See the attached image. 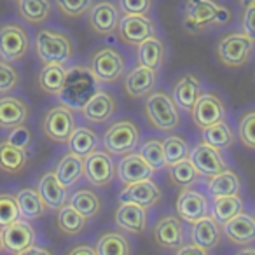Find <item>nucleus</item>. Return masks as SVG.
<instances>
[{"mask_svg":"<svg viewBox=\"0 0 255 255\" xmlns=\"http://www.w3.org/2000/svg\"><path fill=\"white\" fill-rule=\"evenodd\" d=\"M89 68H91L93 75L98 79L100 84H112V82H117L124 75L126 60L117 49L105 46L93 53Z\"/></svg>","mask_w":255,"mask_h":255,"instance_id":"obj_7","label":"nucleus"},{"mask_svg":"<svg viewBox=\"0 0 255 255\" xmlns=\"http://www.w3.org/2000/svg\"><path fill=\"white\" fill-rule=\"evenodd\" d=\"M208 192L217 198V196H226V194H240L241 191V180L240 175L231 168L219 171L217 175L210 177L208 184H206Z\"/></svg>","mask_w":255,"mask_h":255,"instance_id":"obj_34","label":"nucleus"},{"mask_svg":"<svg viewBox=\"0 0 255 255\" xmlns=\"http://www.w3.org/2000/svg\"><path fill=\"white\" fill-rule=\"evenodd\" d=\"M30 116L28 105L18 96L0 98V128L11 129L19 124H25Z\"/></svg>","mask_w":255,"mask_h":255,"instance_id":"obj_27","label":"nucleus"},{"mask_svg":"<svg viewBox=\"0 0 255 255\" xmlns=\"http://www.w3.org/2000/svg\"><path fill=\"white\" fill-rule=\"evenodd\" d=\"M19 84V74L9 61H0V95L9 93Z\"/></svg>","mask_w":255,"mask_h":255,"instance_id":"obj_46","label":"nucleus"},{"mask_svg":"<svg viewBox=\"0 0 255 255\" xmlns=\"http://www.w3.org/2000/svg\"><path fill=\"white\" fill-rule=\"evenodd\" d=\"M96 254L98 255H129L131 245L124 234L119 231H107L102 233L96 243Z\"/></svg>","mask_w":255,"mask_h":255,"instance_id":"obj_37","label":"nucleus"},{"mask_svg":"<svg viewBox=\"0 0 255 255\" xmlns=\"http://www.w3.org/2000/svg\"><path fill=\"white\" fill-rule=\"evenodd\" d=\"M238 136L247 149L255 150V109L247 110L241 116L240 126H238Z\"/></svg>","mask_w":255,"mask_h":255,"instance_id":"obj_44","label":"nucleus"},{"mask_svg":"<svg viewBox=\"0 0 255 255\" xmlns=\"http://www.w3.org/2000/svg\"><path fill=\"white\" fill-rule=\"evenodd\" d=\"M88 25L96 35H112L117 32L121 19V9L110 0H100L89 7Z\"/></svg>","mask_w":255,"mask_h":255,"instance_id":"obj_14","label":"nucleus"},{"mask_svg":"<svg viewBox=\"0 0 255 255\" xmlns=\"http://www.w3.org/2000/svg\"><path fill=\"white\" fill-rule=\"evenodd\" d=\"M117 110V100L114 98V95H110L109 91L103 89H96L89 100L81 107V112L84 116L86 121L93 124H103L109 123L114 117Z\"/></svg>","mask_w":255,"mask_h":255,"instance_id":"obj_19","label":"nucleus"},{"mask_svg":"<svg viewBox=\"0 0 255 255\" xmlns=\"http://www.w3.org/2000/svg\"><path fill=\"white\" fill-rule=\"evenodd\" d=\"M203 95V81L196 74H184L175 81L173 84V96L178 109L191 112L194 103Z\"/></svg>","mask_w":255,"mask_h":255,"instance_id":"obj_24","label":"nucleus"},{"mask_svg":"<svg viewBox=\"0 0 255 255\" xmlns=\"http://www.w3.org/2000/svg\"><path fill=\"white\" fill-rule=\"evenodd\" d=\"M54 173H56L58 180H60L67 189L74 187V185L84 177V157L68 150V152L60 159Z\"/></svg>","mask_w":255,"mask_h":255,"instance_id":"obj_30","label":"nucleus"},{"mask_svg":"<svg viewBox=\"0 0 255 255\" xmlns=\"http://www.w3.org/2000/svg\"><path fill=\"white\" fill-rule=\"evenodd\" d=\"M240 4L243 5V7H247V5H252V4H255V0H240Z\"/></svg>","mask_w":255,"mask_h":255,"instance_id":"obj_56","label":"nucleus"},{"mask_svg":"<svg viewBox=\"0 0 255 255\" xmlns=\"http://www.w3.org/2000/svg\"><path fill=\"white\" fill-rule=\"evenodd\" d=\"M18 11L26 23L42 25L51 16V0H18Z\"/></svg>","mask_w":255,"mask_h":255,"instance_id":"obj_40","label":"nucleus"},{"mask_svg":"<svg viewBox=\"0 0 255 255\" xmlns=\"http://www.w3.org/2000/svg\"><path fill=\"white\" fill-rule=\"evenodd\" d=\"M189 159L192 161V164L196 166V170L201 173V177H213L219 171L226 170L227 168V161L224 159L222 150L213 147L208 142H199L194 149H191L189 154Z\"/></svg>","mask_w":255,"mask_h":255,"instance_id":"obj_16","label":"nucleus"},{"mask_svg":"<svg viewBox=\"0 0 255 255\" xmlns=\"http://www.w3.org/2000/svg\"><path fill=\"white\" fill-rule=\"evenodd\" d=\"M243 210H245V205H243V199L240 198V194H226V196H217V198H213L210 215H212L217 222L224 224L226 220H229L231 217L243 212Z\"/></svg>","mask_w":255,"mask_h":255,"instance_id":"obj_36","label":"nucleus"},{"mask_svg":"<svg viewBox=\"0 0 255 255\" xmlns=\"http://www.w3.org/2000/svg\"><path fill=\"white\" fill-rule=\"evenodd\" d=\"M170 171V178L177 187L185 189V187H192L194 184H198V180L201 178V173L196 170V166L192 164V161L189 157L180 159L177 163L166 166Z\"/></svg>","mask_w":255,"mask_h":255,"instance_id":"obj_41","label":"nucleus"},{"mask_svg":"<svg viewBox=\"0 0 255 255\" xmlns=\"http://www.w3.org/2000/svg\"><path fill=\"white\" fill-rule=\"evenodd\" d=\"M5 252V247H4V233H2V227H0V254Z\"/></svg>","mask_w":255,"mask_h":255,"instance_id":"obj_55","label":"nucleus"},{"mask_svg":"<svg viewBox=\"0 0 255 255\" xmlns=\"http://www.w3.org/2000/svg\"><path fill=\"white\" fill-rule=\"evenodd\" d=\"M140 150L138 152L142 154L143 157L147 159V163L154 168V170H163L166 168V157H164V143L163 140L156 138V136H150L147 138L142 145H138Z\"/></svg>","mask_w":255,"mask_h":255,"instance_id":"obj_42","label":"nucleus"},{"mask_svg":"<svg viewBox=\"0 0 255 255\" xmlns=\"http://www.w3.org/2000/svg\"><path fill=\"white\" fill-rule=\"evenodd\" d=\"M4 233V247L5 252L9 254H18L21 255V252L25 248H28L30 245L35 243V229L30 224V220H14V222L7 224L5 227H2Z\"/></svg>","mask_w":255,"mask_h":255,"instance_id":"obj_22","label":"nucleus"},{"mask_svg":"<svg viewBox=\"0 0 255 255\" xmlns=\"http://www.w3.org/2000/svg\"><path fill=\"white\" fill-rule=\"evenodd\" d=\"M164 157H166V166L177 163L180 159H185L191 154V147H189L187 140L180 135H171L164 140Z\"/></svg>","mask_w":255,"mask_h":255,"instance_id":"obj_43","label":"nucleus"},{"mask_svg":"<svg viewBox=\"0 0 255 255\" xmlns=\"http://www.w3.org/2000/svg\"><path fill=\"white\" fill-rule=\"evenodd\" d=\"M114 222L119 229L131 234H143L149 226L147 206L133 201H121L114 215Z\"/></svg>","mask_w":255,"mask_h":255,"instance_id":"obj_15","label":"nucleus"},{"mask_svg":"<svg viewBox=\"0 0 255 255\" xmlns=\"http://www.w3.org/2000/svg\"><path fill=\"white\" fill-rule=\"evenodd\" d=\"M152 234L157 247L173 252H177L187 241L184 220L178 215H173V213H166V215L161 217L154 226Z\"/></svg>","mask_w":255,"mask_h":255,"instance_id":"obj_11","label":"nucleus"},{"mask_svg":"<svg viewBox=\"0 0 255 255\" xmlns=\"http://www.w3.org/2000/svg\"><path fill=\"white\" fill-rule=\"evenodd\" d=\"M56 224H58V229L63 234H67V236H79L86 229V226H88V219L81 212H77L70 203L68 205L65 203L58 210Z\"/></svg>","mask_w":255,"mask_h":255,"instance_id":"obj_35","label":"nucleus"},{"mask_svg":"<svg viewBox=\"0 0 255 255\" xmlns=\"http://www.w3.org/2000/svg\"><path fill=\"white\" fill-rule=\"evenodd\" d=\"M119 40L128 46H138L150 35H156V25L147 14H124L117 26Z\"/></svg>","mask_w":255,"mask_h":255,"instance_id":"obj_12","label":"nucleus"},{"mask_svg":"<svg viewBox=\"0 0 255 255\" xmlns=\"http://www.w3.org/2000/svg\"><path fill=\"white\" fill-rule=\"evenodd\" d=\"M243 9V32L252 40H255V4L247 5Z\"/></svg>","mask_w":255,"mask_h":255,"instance_id":"obj_50","label":"nucleus"},{"mask_svg":"<svg viewBox=\"0 0 255 255\" xmlns=\"http://www.w3.org/2000/svg\"><path fill=\"white\" fill-rule=\"evenodd\" d=\"M21 255H51V250L35 247V245H30L28 248H25V250L21 252Z\"/></svg>","mask_w":255,"mask_h":255,"instance_id":"obj_53","label":"nucleus"},{"mask_svg":"<svg viewBox=\"0 0 255 255\" xmlns=\"http://www.w3.org/2000/svg\"><path fill=\"white\" fill-rule=\"evenodd\" d=\"M136 49H138V53H136L138 63L150 68H156V70L163 68L164 60H166V44H164V40L161 37H147L143 42H140L136 46Z\"/></svg>","mask_w":255,"mask_h":255,"instance_id":"obj_28","label":"nucleus"},{"mask_svg":"<svg viewBox=\"0 0 255 255\" xmlns=\"http://www.w3.org/2000/svg\"><path fill=\"white\" fill-rule=\"evenodd\" d=\"M226 116H227L226 103H224V100L217 93H203L191 110L192 123L199 129H203L206 126H212V124L219 123V121H224Z\"/></svg>","mask_w":255,"mask_h":255,"instance_id":"obj_13","label":"nucleus"},{"mask_svg":"<svg viewBox=\"0 0 255 255\" xmlns=\"http://www.w3.org/2000/svg\"><path fill=\"white\" fill-rule=\"evenodd\" d=\"M5 140H7L9 143H12V145L28 150L30 145H32V131H30L25 124H19V126H16V128H11V131H9Z\"/></svg>","mask_w":255,"mask_h":255,"instance_id":"obj_48","label":"nucleus"},{"mask_svg":"<svg viewBox=\"0 0 255 255\" xmlns=\"http://www.w3.org/2000/svg\"><path fill=\"white\" fill-rule=\"evenodd\" d=\"M175 210H177V215L180 217L184 222L192 224L201 219V217L208 215L210 210H212V205H210L208 198H206L201 191L185 187V189H182V192L178 194Z\"/></svg>","mask_w":255,"mask_h":255,"instance_id":"obj_17","label":"nucleus"},{"mask_svg":"<svg viewBox=\"0 0 255 255\" xmlns=\"http://www.w3.org/2000/svg\"><path fill=\"white\" fill-rule=\"evenodd\" d=\"M98 79L93 75L91 68L86 67H74L67 70V79H65L63 89L60 96L65 105L72 109H79L89 100V96L98 89Z\"/></svg>","mask_w":255,"mask_h":255,"instance_id":"obj_3","label":"nucleus"},{"mask_svg":"<svg viewBox=\"0 0 255 255\" xmlns=\"http://www.w3.org/2000/svg\"><path fill=\"white\" fill-rule=\"evenodd\" d=\"M84 177L93 187L105 189L117 178V163L109 150H93L84 157Z\"/></svg>","mask_w":255,"mask_h":255,"instance_id":"obj_9","label":"nucleus"},{"mask_svg":"<svg viewBox=\"0 0 255 255\" xmlns=\"http://www.w3.org/2000/svg\"><path fill=\"white\" fill-rule=\"evenodd\" d=\"M231 21V11L217 0H185V30L203 32L208 26H224Z\"/></svg>","mask_w":255,"mask_h":255,"instance_id":"obj_1","label":"nucleus"},{"mask_svg":"<svg viewBox=\"0 0 255 255\" xmlns=\"http://www.w3.org/2000/svg\"><path fill=\"white\" fill-rule=\"evenodd\" d=\"M68 150L79 156L86 157L88 154H91L93 150L98 149L100 145V136L95 129H91L89 126H77L74 129V133L70 135L67 142Z\"/></svg>","mask_w":255,"mask_h":255,"instance_id":"obj_33","label":"nucleus"},{"mask_svg":"<svg viewBox=\"0 0 255 255\" xmlns=\"http://www.w3.org/2000/svg\"><path fill=\"white\" fill-rule=\"evenodd\" d=\"M157 86V70L138 63L128 72L124 77V91L131 98H145L147 95L156 89Z\"/></svg>","mask_w":255,"mask_h":255,"instance_id":"obj_20","label":"nucleus"},{"mask_svg":"<svg viewBox=\"0 0 255 255\" xmlns=\"http://www.w3.org/2000/svg\"><path fill=\"white\" fill-rule=\"evenodd\" d=\"M16 201H18L19 217L26 220H37L46 215V203L37 189L25 187L16 192Z\"/></svg>","mask_w":255,"mask_h":255,"instance_id":"obj_29","label":"nucleus"},{"mask_svg":"<svg viewBox=\"0 0 255 255\" xmlns=\"http://www.w3.org/2000/svg\"><path fill=\"white\" fill-rule=\"evenodd\" d=\"M154 173H156V170L147 163V159L140 152L124 154V156H121L119 163H117V178L124 185L152 178Z\"/></svg>","mask_w":255,"mask_h":255,"instance_id":"obj_21","label":"nucleus"},{"mask_svg":"<svg viewBox=\"0 0 255 255\" xmlns=\"http://www.w3.org/2000/svg\"><path fill=\"white\" fill-rule=\"evenodd\" d=\"M67 79L65 63H44L39 74V86L46 95L60 96Z\"/></svg>","mask_w":255,"mask_h":255,"instance_id":"obj_32","label":"nucleus"},{"mask_svg":"<svg viewBox=\"0 0 255 255\" xmlns=\"http://www.w3.org/2000/svg\"><path fill=\"white\" fill-rule=\"evenodd\" d=\"M56 5L68 18H81L89 11L93 0H56Z\"/></svg>","mask_w":255,"mask_h":255,"instance_id":"obj_47","label":"nucleus"},{"mask_svg":"<svg viewBox=\"0 0 255 255\" xmlns=\"http://www.w3.org/2000/svg\"><path fill=\"white\" fill-rule=\"evenodd\" d=\"M21 219L16 196L9 192H0V227H5L7 224Z\"/></svg>","mask_w":255,"mask_h":255,"instance_id":"obj_45","label":"nucleus"},{"mask_svg":"<svg viewBox=\"0 0 255 255\" xmlns=\"http://www.w3.org/2000/svg\"><path fill=\"white\" fill-rule=\"evenodd\" d=\"M143 110L147 121L159 131L170 133L180 126V109L175 103L173 96L163 89H154L145 96Z\"/></svg>","mask_w":255,"mask_h":255,"instance_id":"obj_2","label":"nucleus"},{"mask_svg":"<svg viewBox=\"0 0 255 255\" xmlns=\"http://www.w3.org/2000/svg\"><path fill=\"white\" fill-rule=\"evenodd\" d=\"M70 255H98L96 254V247H91V245H77L72 250H68Z\"/></svg>","mask_w":255,"mask_h":255,"instance_id":"obj_52","label":"nucleus"},{"mask_svg":"<svg viewBox=\"0 0 255 255\" xmlns=\"http://www.w3.org/2000/svg\"><path fill=\"white\" fill-rule=\"evenodd\" d=\"M142 131L138 124L131 119L116 121L103 135V149L109 150L112 156H124L135 152L140 145Z\"/></svg>","mask_w":255,"mask_h":255,"instance_id":"obj_4","label":"nucleus"},{"mask_svg":"<svg viewBox=\"0 0 255 255\" xmlns=\"http://www.w3.org/2000/svg\"><path fill=\"white\" fill-rule=\"evenodd\" d=\"M119 9L124 14H149L152 0H119Z\"/></svg>","mask_w":255,"mask_h":255,"instance_id":"obj_49","label":"nucleus"},{"mask_svg":"<svg viewBox=\"0 0 255 255\" xmlns=\"http://www.w3.org/2000/svg\"><path fill=\"white\" fill-rule=\"evenodd\" d=\"M37 56L42 63H67L74 56V44L67 33L42 28L35 37Z\"/></svg>","mask_w":255,"mask_h":255,"instance_id":"obj_5","label":"nucleus"},{"mask_svg":"<svg viewBox=\"0 0 255 255\" xmlns=\"http://www.w3.org/2000/svg\"><path fill=\"white\" fill-rule=\"evenodd\" d=\"M222 234L229 243L236 247H247L255 243V217L245 210L236 213L222 224Z\"/></svg>","mask_w":255,"mask_h":255,"instance_id":"obj_18","label":"nucleus"},{"mask_svg":"<svg viewBox=\"0 0 255 255\" xmlns=\"http://www.w3.org/2000/svg\"><path fill=\"white\" fill-rule=\"evenodd\" d=\"M75 128H77L75 114L72 107L65 105V103L51 107L42 121L44 135L56 143H67Z\"/></svg>","mask_w":255,"mask_h":255,"instance_id":"obj_8","label":"nucleus"},{"mask_svg":"<svg viewBox=\"0 0 255 255\" xmlns=\"http://www.w3.org/2000/svg\"><path fill=\"white\" fill-rule=\"evenodd\" d=\"M191 226L192 243L208 250V254L219 248L220 240H222V224L217 222L210 213L201 217L199 220H196V222H192Z\"/></svg>","mask_w":255,"mask_h":255,"instance_id":"obj_23","label":"nucleus"},{"mask_svg":"<svg viewBox=\"0 0 255 255\" xmlns=\"http://www.w3.org/2000/svg\"><path fill=\"white\" fill-rule=\"evenodd\" d=\"M238 254H240V255H245V254L255 255V247H250V245H247V247H243L241 250H238Z\"/></svg>","mask_w":255,"mask_h":255,"instance_id":"obj_54","label":"nucleus"},{"mask_svg":"<svg viewBox=\"0 0 255 255\" xmlns=\"http://www.w3.org/2000/svg\"><path fill=\"white\" fill-rule=\"evenodd\" d=\"M254 47L255 40H252L245 32L227 33L220 39L217 46V58L224 67L241 68L252 60Z\"/></svg>","mask_w":255,"mask_h":255,"instance_id":"obj_6","label":"nucleus"},{"mask_svg":"<svg viewBox=\"0 0 255 255\" xmlns=\"http://www.w3.org/2000/svg\"><path fill=\"white\" fill-rule=\"evenodd\" d=\"M28 166V154L21 147L9 143L7 140L0 142V171L7 175H19Z\"/></svg>","mask_w":255,"mask_h":255,"instance_id":"obj_31","label":"nucleus"},{"mask_svg":"<svg viewBox=\"0 0 255 255\" xmlns=\"http://www.w3.org/2000/svg\"><path fill=\"white\" fill-rule=\"evenodd\" d=\"M201 138L205 142L212 143L213 147L220 150H227L233 147L234 143V133L231 129L229 123L224 121H219V123L212 124V126H206L201 129Z\"/></svg>","mask_w":255,"mask_h":255,"instance_id":"obj_39","label":"nucleus"},{"mask_svg":"<svg viewBox=\"0 0 255 255\" xmlns=\"http://www.w3.org/2000/svg\"><path fill=\"white\" fill-rule=\"evenodd\" d=\"M121 201H133L138 203L143 206H154L159 203L161 199V189L152 178H147V180L133 182V184H128L123 189V192L119 194Z\"/></svg>","mask_w":255,"mask_h":255,"instance_id":"obj_25","label":"nucleus"},{"mask_svg":"<svg viewBox=\"0 0 255 255\" xmlns=\"http://www.w3.org/2000/svg\"><path fill=\"white\" fill-rule=\"evenodd\" d=\"M37 191L40 192L44 203H46V206L49 210H60L68 199V189L58 180L54 171H47V173H44L40 177Z\"/></svg>","mask_w":255,"mask_h":255,"instance_id":"obj_26","label":"nucleus"},{"mask_svg":"<svg viewBox=\"0 0 255 255\" xmlns=\"http://www.w3.org/2000/svg\"><path fill=\"white\" fill-rule=\"evenodd\" d=\"M30 37L23 26L5 23L0 26V58L9 63L19 61L28 54Z\"/></svg>","mask_w":255,"mask_h":255,"instance_id":"obj_10","label":"nucleus"},{"mask_svg":"<svg viewBox=\"0 0 255 255\" xmlns=\"http://www.w3.org/2000/svg\"><path fill=\"white\" fill-rule=\"evenodd\" d=\"M70 203L77 212H81L86 219H95L102 212V199L91 189H79L70 196Z\"/></svg>","mask_w":255,"mask_h":255,"instance_id":"obj_38","label":"nucleus"},{"mask_svg":"<svg viewBox=\"0 0 255 255\" xmlns=\"http://www.w3.org/2000/svg\"><path fill=\"white\" fill-rule=\"evenodd\" d=\"M175 254H178V255H206L208 250H205V248L199 247V245H196V243H192V245L184 243Z\"/></svg>","mask_w":255,"mask_h":255,"instance_id":"obj_51","label":"nucleus"}]
</instances>
